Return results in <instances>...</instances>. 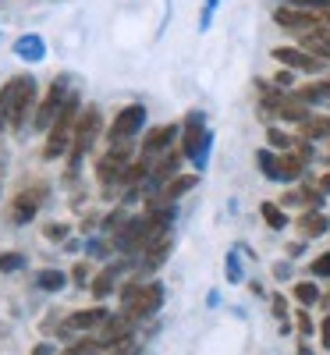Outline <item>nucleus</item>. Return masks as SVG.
I'll return each mask as SVG.
<instances>
[{"label": "nucleus", "instance_id": "f257e3e1", "mask_svg": "<svg viewBox=\"0 0 330 355\" xmlns=\"http://www.w3.org/2000/svg\"><path fill=\"white\" fill-rule=\"evenodd\" d=\"M36 78L33 75H15L0 89V128H21L28 121V110H36Z\"/></svg>", "mask_w": 330, "mask_h": 355}, {"label": "nucleus", "instance_id": "f03ea898", "mask_svg": "<svg viewBox=\"0 0 330 355\" xmlns=\"http://www.w3.org/2000/svg\"><path fill=\"white\" fill-rule=\"evenodd\" d=\"M164 306V284L160 281H142V277H132L125 288H121V313L135 323L157 316Z\"/></svg>", "mask_w": 330, "mask_h": 355}, {"label": "nucleus", "instance_id": "7ed1b4c3", "mask_svg": "<svg viewBox=\"0 0 330 355\" xmlns=\"http://www.w3.org/2000/svg\"><path fill=\"white\" fill-rule=\"evenodd\" d=\"M75 125H78V93L68 96V103L61 107L57 121H53L50 132H46V146H43V157H46V160H57V157H64V153L71 150Z\"/></svg>", "mask_w": 330, "mask_h": 355}, {"label": "nucleus", "instance_id": "20e7f679", "mask_svg": "<svg viewBox=\"0 0 330 355\" xmlns=\"http://www.w3.org/2000/svg\"><path fill=\"white\" fill-rule=\"evenodd\" d=\"M209 146H214V135L206 132V117L202 110H192L182 125V153L196 164V167H206L209 160Z\"/></svg>", "mask_w": 330, "mask_h": 355}, {"label": "nucleus", "instance_id": "39448f33", "mask_svg": "<svg viewBox=\"0 0 330 355\" xmlns=\"http://www.w3.org/2000/svg\"><path fill=\"white\" fill-rule=\"evenodd\" d=\"M100 128H103V114L96 107H89L75 125V139H71V150H68V174H75L82 167V157L93 150V142L100 139Z\"/></svg>", "mask_w": 330, "mask_h": 355}, {"label": "nucleus", "instance_id": "423d86ee", "mask_svg": "<svg viewBox=\"0 0 330 355\" xmlns=\"http://www.w3.org/2000/svg\"><path fill=\"white\" fill-rule=\"evenodd\" d=\"M68 96H71L68 78H64V75H61V78H53L50 93L40 100V107H36V114H33V125H36L40 132H50V125L57 121V114H61V107L68 103Z\"/></svg>", "mask_w": 330, "mask_h": 355}, {"label": "nucleus", "instance_id": "0eeeda50", "mask_svg": "<svg viewBox=\"0 0 330 355\" xmlns=\"http://www.w3.org/2000/svg\"><path fill=\"white\" fill-rule=\"evenodd\" d=\"M142 125H146V107H142V103H132V107H125V110H117V117H114L110 128H107L110 146L132 142V139L142 132Z\"/></svg>", "mask_w": 330, "mask_h": 355}, {"label": "nucleus", "instance_id": "6e6552de", "mask_svg": "<svg viewBox=\"0 0 330 355\" xmlns=\"http://www.w3.org/2000/svg\"><path fill=\"white\" fill-rule=\"evenodd\" d=\"M274 21H277L281 28H288V33L306 36V33H313L316 25H323V11H302V8H288V4H281V8L274 11Z\"/></svg>", "mask_w": 330, "mask_h": 355}, {"label": "nucleus", "instance_id": "1a4fd4ad", "mask_svg": "<svg viewBox=\"0 0 330 355\" xmlns=\"http://www.w3.org/2000/svg\"><path fill=\"white\" fill-rule=\"evenodd\" d=\"M135 338V320H128L125 313H117V316H107L103 320V327L96 331V341H100V348H117V345H125V341H132Z\"/></svg>", "mask_w": 330, "mask_h": 355}, {"label": "nucleus", "instance_id": "9d476101", "mask_svg": "<svg viewBox=\"0 0 330 355\" xmlns=\"http://www.w3.org/2000/svg\"><path fill=\"white\" fill-rule=\"evenodd\" d=\"M274 57H277V64H284L288 71H306V75H320L323 64H327V61H320V57L306 53L302 46H277Z\"/></svg>", "mask_w": 330, "mask_h": 355}, {"label": "nucleus", "instance_id": "9b49d317", "mask_svg": "<svg viewBox=\"0 0 330 355\" xmlns=\"http://www.w3.org/2000/svg\"><path fill=\"white\" fill-rule=\"evenodd\" d=\"M125 171H128V142H117L96 164V178H100V185H110V182H121Z\"/></svg>", "mask_w": 330, "mask_h": 355}, {"label": "nucleus", "instance_id": "f8f14e48", "mask_svg": "<svg viewBox=\"0 0 330 355\" xmlns=\"http://www.w3.org/2000/svg\"><path fill=\"white\" fill-rule=\"evenodd\" d=\"M43 192H46V185H33V189H21L18 196H15V202H11V224L15 227H21V224H28L36 217V210H40V202H43Z\"/></svg>", "mask_w": 330, "mask_h": 355}, {"label": "nucleus", "instance_id": "ddd939ff", "mask_svg": "<svg viewBox=\"0 0 330 355\" xmlns=\"http://www.w3.org/2000/svg\"><path fill=\"white\" fill-rule=\"evenodd\" d=\"M177 135H182V128H177V125H160V128H153V132L142 139V157H157V153H164Z\"/></svg>", "mask_w": 330, "mask_h": 355}, {"label": "nucleus", "instance_id": "4468645a", "mask_svg": "<svg viewBox=\"0 0 330 355\" xmlns=\"http://www.w3.org/2000/svg\"><path fill=\"white\" fill-rule=\"evenodd\" d=\"M182 160H185V153H182V146H177V150H171V153H164L157 164H153V174H149V182H174V178H177V167H182Z\"/></svg>", "mask_w": 330, "mask_h": 355}, {"label": "nucleus", "instance_id": "2eb2a0df", "mask_svg": "<svg viewBox=\"0 0 330 355\" xmlns=\"http://www.w3.org/2000/svg\"><path fill=\"white\" fill-rule=\"evenodd\" d=\"M15 53L21 57V61H43L46 57V43H43V36L40 33H25V36H18L15 40Z\"/></svg>", "mask_w": 330, "mask_h": 355}, {"label": "nucleus", "instance_id": "dca6fc26", "mask_svg": "<svg viewBox=\"0 0 330 355\" xmlns=\"http://www.w3.org/2000/svg\"><path fill=\"white\" fill-rule=\"evenodd\" d=\"M107 316H110V313H107L103 306H93V309H82V313H71V320L64 323V327H68V331H93V327H96V331H100Z\"/></svg>", "mask_w": 330, "mask_h": 355}, {"label": "nucleus", "instance_id": "f3484780", "mask_svg": "<svg viewBox=\"0 0 330 355\" xmlns=\"http://www.w3.org/2000/svg\"><path fill=\"white\" fill-rule=\"evenodd\" d=\"M302 174H306V160L302 157H298L295 150L281 153V160H277V182H298Z\"/></svg>", "mask_w": 330, "mask_h": 355}, {"label": "nucleus", "instance_id": "a211bd4d", "mask_svg": "<svg viewBox=\"0 0 330 355\" xmlns=\"http://www.w3.org/2000/svg\"><path fill=\"white\" fill-rule=\"evenodd\" d=\"M298 231H302V239H320V234L330 231V220L320 210H306L302 217H298Z\"/></svg>", "mask_w": 330, "mask_h": 355}, {"label": "nucleus", "instance_id": "6ab92c4d", "mask_svg": "<svg viewBox=\"0 0 330 355\" xmlns=\"http://www.w3.org/2000/svg\"><path fill=\"white\" fill-rule=\"evenodd\" d=\"M196 185H199V174H177L174 182H167V185H164V192H160V196H164L167 202H174L177 196H185V192H192Z\"/></svg>", "mask_w": 330, "mask_h": 355}, {"label": "nucleus", "instance_id": "aec40b11", "mask_svg": "<svg viewBox=\"0 0 330 355\" xmlns=\"http://www.w3.org/2000/svg\"><path fill=\"white\" fill-rule=\"evenodd\" d=\"M121 270H125V266H107V270L89 284V291H93L96 299H107V295L114 291V284H117V277H121Z\"/></svg>", "mask_w": 330, "mask_h": 355}, {"label": "nucleus", "instance_id": "412c9836", "mask_svg": "<svg viewBox=\"0 0 330 355\" xmlns=\"http://www.w3.org/2000/svg\"><path fill=\"white\" fill-rule=\"evenodd\" d=\"M259 214H263V220H266V227H274V231H284L291 220H288V214H284V206L281 202H263L259 206Z\"/></svg>", "mask_w": 330, "mask_h": 355}, {"label": "nucleus", "instance_id": "4be33fe9", "mask_svg": "<svg viewBox=\"0 0 330 355\" xmlns=\"http://www.w3.org/2000/svg\"><path fill=\"white\" fill-rule=\"evenodd\" d=\"M302 128V139H323V135H330V114H313L306 125H298Z\"/></svg>", "mask_w": 330, "mask_h": 355}, {"label": "nucleus", "instance_id": "5701e85b", "mask_svg": "<svg viewBox=\"0 0 330 355\" xmlns=\"http://www.w3.org/2000/svg\"><path fill=\"white\" fill-rule=\"evenodd\" d=\"M36 284H40L43 291H61V288L68 284V274H64V270H40V274H36Z\"/></svg>", "mask_w": 330, "mask_h": 355}, {"label": "nucleus", "instance_id": "b1692460", "mask_svg": "<svg viewBox=\"0 0 330 355\" xmlns=\"http://www.w3.org/2000/svg\"><path fill=\"white\" fill-rule=\"evenodd\" d=\"M295 299L302 302L306 309H313V306L320 302V288H316V281H298V284H295Z\"/></svg>", "mask_w": 330, "mask_h": 355}, {"label": "nucleus", "instance_id": "393cba45", "mask_svg": "<svg viewBox=\"0 0 330 355\" xmlns=\"http://www.w3.org/2000/svg\"><path fill=\"white\" fill-rule=\"evenodd\" d=\"M266 139H270V146H274L277 153H291V150H295V142H298V139H291L288 132H281V128H274V125L266 128Z\"/></svg>", "mask_w": 330, "mask_h": 355}, {"label": "nucleus", "instance_id": "a878e982", "mask_svg": "<svg viewBox=\"0 0 330 355\" xmlns=\"http://www.w3.org/2000/svg\"><path fill=\"white\" fill-rule=\"evenodd\" d=\"M277 160H281V157L270 153V150H259V153H256V164H259V171L270 178V182H277Z\"/></svg>", "mask_w": 330, "mask_h": 355}, {"label": "nucleus", "instance_id": "bb28decb", "mask_svg": "<svg viewBox=\"0 0 330 355\" xmlns=\"http://www.w3.org/2000/svg\"><path fill=\"white\" fill-rule=\"evenodd\" d=\"M100 352V341L96 338H78L75 345L64 348V355H96Z\"/></svg>", "mask_w": 330, "mask_h": 355}, {"label": "nucleus", "instance_id": "cd10ccee", "mask_svg": "<svg viewBox=\"0 0 330 355\" xmlns=\"http://www.w3.org/2000/svg\"><path fill=\"white\" fill-rule=\"evenodd\" d=\"M25 266V256L21 252H0V274H15Z\"/></svg>", "mask_w": 330, "mask_h": 355}, {"label": "nucleus", "instance_id": "c85d7f7f", "mask_svg": "<svg viewBox=\"0 0 330 355\" xmlns=\"http://www.w3.org/2000/svg\"><path fill=\"white\" fill-rule=\"evenodd\" d=\"M309 274H313V277H320V281H330V252H320V256L313 259Z\"/></svg>", "mask_w": 330, "mask_h": 355}, {"label": "nucleus", "instance_id": "c756f323", "mask_svg": "<svg viewBox=\"0 0 330 355\" xmlns=\"http://www.w3.org/2000/svg\"><path fill=\"white\" fill-rule=\"evenodd\" d=\"M288 8H302V11H330V0H284Z\"/></svg>", "mask_w": 330, "mask_h": 355}, {"label": "nucleus", "instance_id": "7c9ffc66", "mask_svg": "<svg viewBox=\"0 0 330 355\" xmlns=\"http://www.w3.org/2000/svg\"><path fill=\"white\" fill-rule=\"evenodd\" d=\"M270 306H274V316L281 320V331H288V299H284V295H274Z\"/></svg>", "mask_w": 330, "mask_h": 355}, {"label": "nucleus", "instance_id": "2f4dec72", "mask_svg": "<svg viewBox=\"0 0 330 355\" xmlns=\"http://www.w3.org/2000/svg\"><path fill=\"white\" fill-rule=\"evenodd\" d=\"M121 224H125V214H121V210H114V214L103 220V234H110V239H114V234L121 231Z\"/></svg>", "mask_w": 330, "mask_h": 355}, {"label": "nucleus", "instance_id": "473e14b6", "mask_svg": "<svg viewBox=\"0 0 330 355\" xmlns=\"http://www.w3.org/2000/svg\"><path fill=\"white\" fill-rule=\"evenodd\" d=\"M43 234H46L50 242H64L68 234H71V227H68V224H46V231H43Z\"/></svg>", "mask_w": 330, "mask_h": 355}, {"label": "nucleus", "instance_id": "72a5a7b5", "mask_svg": "<svg viewBox=\"0 0 330 355\" xmlns=\"http://www.w3.org/2000/svg\"><path fill=\"white\" fill-rule=\"evenodd\" d=\"M274 85L281 89V93H288V89H295V71H277V78H274Z\"/></svg>", "mask_w": 330, "mask_h": 355}, {"label": "nucleus", "instance_id": "f704fd0d", "mask_svg": "<svg viewBox=\"0 0 330 355\" xmlns=\"http://www.w3.org/2000/svg\"><path fill=\"white\" fill-rule=\"evenodd\" d=\"M227 277L231 281H242V259H238L234 252H227Z\"/></svg>", "mask_w": 330, "mask_h": 355}, {"label": "nucleus", "instance_id": "c9c22d12", "mask_svg": "<svg viewBox=\"0 0 330 355\" xmlns=\"http://www.w3.org/2000/svg\"><path fill=\"white\" fill-rule=\"evenodd\" d=\"M298 334H302V338L313 334V316H309L306 309H298Z\"/></svg>", "mask_w": 330, "mask_h": 355}, {"label": "nucleus", "instance_id": "e433bc0d", "mask_svg": "<svg viewBox=\"0 0 330 355\" xmlns=\"http://www.w3.org/2000/svg\"><path fill=\"white\" fill-rule=\"evenodd\" d=\"M71 277H75V284H89V263H75V270H71Z\"/></svg>", "mask_w": 330, "mask_h": 355}, {"label": "nucleus", "instance_id": "4c0bfd02", "mask_svg": "<svg viewBox=\"0 0 330 355\" xmlns=\"http://www.w3.org/2000/svg\"><path fill=\"white\" fill-rule=\"evenodd\" d=\"M320 345H323V348L330 352V313H327V316L320 320Z\"/></svg>", "mask_w": 330, "mask_h": 355}, {"label": "nucleus", "instance_id": "58836bf2", "mask_svg": "<svg viewBox=\"0 0 330 355\" xmlns=\"http://www.w3.org/2000/svg\"><path fill=\"white\" fill-rule=\"evenodd\" d=\"M274 277H277V281H288V277H291V266H288V263H277V266H274Z\"/></svg>", "mask_w": 330, "mask_h": 355}, {"label": "nucleus", "instance_id": "ea45409f", "mask_svg": "<svg viewBox=\"0 0 330 355\" xmlns=\"http://www.w3.org/2000/svg\"><path fill=\"white\" fill-rule=\"evenodd\" d=\"M214 8H217V0H206V11H202V25H199V28L209 25V18H214Z\"/></svg>", "mask_w": 330, "mask_h": 355}, {"label": "nucleus", "instance_id": "a19ab883", "mask_svg": "<svg viewBox=\"0 0 330 355\" xmlns=\"http://www.w3.org/2000/svg\"><path fill=\"white\" fill-rule=\"evenodd\" d=\"M33 355H53V345H46V341H43V345H36V352H33Z\"/></svg>", "mask_w": 330, "mask_h": 355}, {"label": "nucleus", "instance_id": "79ce46f5", "mask_svg": "<svg viewBox=\"0 0 330 355\" xmlns=\"http://www.w3.org/2000/svg\"><path fill=\"white\" fill-rule=\"evenodd\" d=\"M316 185H320L323 192H330V174H323V178H320V182H316Z\"/></svg>", "mask_w": 330, "mask_h": 355}, {"label": "nucleus", "instance_id": "37998d69", "mask_svg": "<svg viewBox=\"0 0 330 355\" xmlns=\"http://www.w3.org/2000/svg\"><path fill=\"white\" fill-rule=\"evenodd\" d=\"M298 355H316V352H313L309 345H298Z\"/></svg>", "mask_w": 330, "mask_h": 355}, {"label": "nucleus", "instance_id": "c03bdc74", "mask_svg": "<svg viewBox=\"0 0 330 355\" xmlns=\"http://www.w3.org/2000/svg\"><path fill=\"white\" fill-rule=\"evenodd\" d=\"M327 160H330V157H327Z\"/></svg>", "mask_w": 330, "mask_h": 355}]
</instances>
